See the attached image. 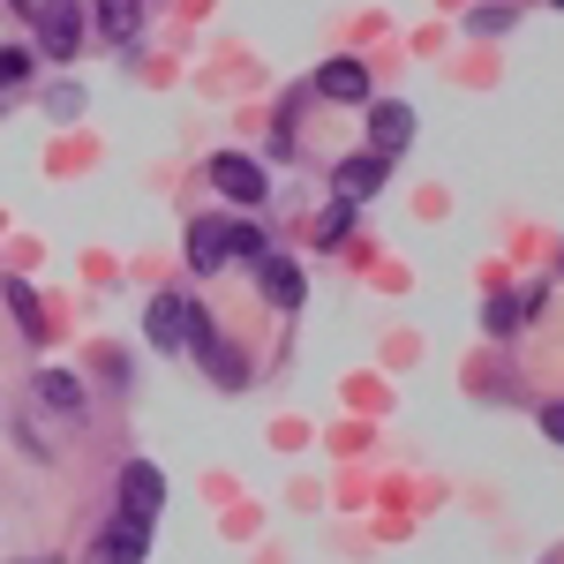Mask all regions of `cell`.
<instances>
[{
  "label": "cell",
  "instance_id": "cell-7",
  "mask_svg": "<svg viewBox=\"0 0 564 564\" xmlns=\"http://www.w3.org/2000/svg\"><path fill=\"white\" fill-rule=\"evenodd\" d=\"M369 143H377L384 159H399V151L414 143V106H399V98H377V106H369Z\"/></svg>",
  "mask_w": 564,
  "mask_h": 564
},
{
  "label": "cell",
  "instance_id": "cell-14",
  "mask_svg": "<svg viewBox=\"0 0 564 564\" xmlns=\"http://www.w3.org/2000/svg\"><path fill=\"white\" fill-rule=\"evenodd\" d=\"M98 31L121 45V39H135L143 31V0H98Z\"/></svg>",
  "mask_w": 564,
  "mask_h": 564
},
{
  "label": "cell",
  "instance_id": "cell-21",
  "mask_svg": "<svg viewBox=\"0 0 564 564\" xmlns=\"http://www.w3.org/2000/svg\"><path fill=\"white\" fill-rule=\"evenodd\" d=\"M557 8H564V0H557Z\"/></svg>",
  "mask_w": 564,
  "mask_h": 564
},
{
  "label": "cell",
  "instance_id": "cell-18",
  "mask_svg": "<svg viewBox=\"0 0 564 564\" xmlns=\"http://www.w3.org/2000/svg\"><path fill=\"white\" fill-rule=\"evenodd\" d=\"M467 31H475V39H497V31H512V15H505V8H475Z\"/></svg>",
  "mask_w": 564,
  "mask_h": 564
},
{
  "label": "cell",
  "instance_id": "cell-9",
  "mask_svg": "<svg viewBox=\"0 0 564 564\" xmlns=\"http://www.w3.org/2000/svg\"><path fill=\"white\" fill-rule=\"evenodd\" d=\"M316 90H324V98H339V106H361V98H369V68L339 53V61H324V68H316Z\"/></svg>",
  "mask_w": 564,
  "mask_h": 564
},
{
  "label": "cell",
  "instance_id": "cell-5",
  "mask_svg": "<svg viewBox=\"0 0 564 564\" xmlns=\"http://www.w3.org/2000/svg\"><path fill=\"white\" fill-rule=\"evenodd\" d=\"M212 188H218V196H234V204H263V166H257V159H241V151H218V159H212Z\"/></svg>",
  "mask_w": 564,
  "mask_h": 564
},
{
  "label": "cell",
  "instance_id": "cell-15",
  "mask_svg": "<svg viewBox=\"0 0 564 564\" xmlns=\"http://www.w3.org/2000/svg\"><path fill=\"white\" fill-rule=\"evenodd\" d=\"M204 369H212L218 384H249V361H241V347H226V339L204 347Z\"/></svg>",
  "mask_w": 564,
  "mask_h": 564
},
{
  "label": "cell",
  "instance_id": "cell-2",
  "mask_svg": "<svg viewBox=\"0 0 564 564\" xmlns=\"http://www.w3.org/2000/svg\"><path fill=\"white\" fill-rule=\"evenodd\" d=\"M31 23H39V45L53 61H68L84 45V8L76 0H31Z\"/></svg>",
  "mask_w": 564,
  "mask_h": 564
},
{
  "label": "cell",
  "instance_id": "cell-6",
  "mask_svg": "<svg viewBox=\"0 0 564 564\" xmlns=\"http://www.w3.org/2000/svg\"><path fill=\"white\" fill-rule=\"evenodd\" d=\"M143 550H151V520L113 512V527L98 534V564H143Z\"/></svg>",
  "mask_w": 564,
  "mask_h": 564
},
{
  "label": "cell",
  "instance_id": "cell-13",
  "mask_svg": "<svg viewBox=\"0 0 564 564\" xmlns=\"http://www.w3.org/2000/svg\"><path fill=\"white\" fill-rule=\"evenodd\" d=\"M0 294H8V308H15L23 339H45V332H53V324H45V308H39V294H31L23 279H0Z\"/></svg>",
  "mask_w": 564,
  "mask_h": 564
},
{
  "label": "cell",
  "instance_id": "cell-10",
  "mask_svg": "<svg viewBox=\"0 0 564 564\" xmlns=\"http://www.w3.org/2000/svg\"><path fill=\"white\" fill-rule=\"evenodd\" d=\"M542 302H550L542 286H527V294H497V302H489V339H512V332H520V316H534Z\"/></svg>",
  "mask_w": 564,
  "mask_h": 564
},
{
  "label": "cell",
  "instance_id": "cell-4",
  "mask_svg": "<svg viewBox=\"0 0 564 564\" xmlns=\"http://www.w3.org/2000/svg\"><path fill=\"white\" fill-rule=\"evenodd\" d=\"M384 174H391L384 151H369V159H339V166H332V188H339V204H369V196L384 188Z\"/></svg>",
  "mask_w": 564,
  "mask_h": 564
},
{
  "label": "cell",
  "instance_id": "cell-17",
  "mask_svg": "<svg viewBox=\"0 0 564 564\" xmlns=\"http://www.w3.org/2000/svg\"><path fill=\"white\" fill-rule=\"evenodd\" d=\"M354 212H361V204H332V212L316 218V241H339V234L354 226Z\"/></svg>",
  "mask_w": 564,
  "mask_h": 564
},
{
  "label": "cell",
  "instance_id": "cell-11",
  "mask_svg": "<svg viewBox=\"0 0 564 564\" xmlns=\"http://www.w3.org/2000/svg\"><path fill=\"white\" fill-rule=\"evenodd\" d=\"M39 399H45V406H53V414H68V422H84V414H90L84 384H76L68 369H45V377H39Z\"/></svg>",
  "mask_w": 564,
  "mask_h": 564
},
{
  "label": "cell",
  "instance_id": "cell-3",
  "mask_svg": "<svg viewBox=\"0 0 564 564\" xmlns=\"http://www.w3.org/2000/svg\"><path fill=\"white\" fill-rule=\"evenodd\" d=\"M159 505H166V475H159L151 459H129V467H121V512L159 520Z\"/></svg>",
  "mask_w": 564,
  "mask_h": 564
},
{
  "label": "cell",
  "instance_id": "cell-20",
  "mask_svg": "<svg viewBox=\"0 0 564 564\" xmlns=\"http://www.w3.org/2000/svg\"><path fill=\"white\" fill-rule=\"evenodd\" d=\"M542 436H550V444H564V399H550V406H542Z\"/></svg>",
  "mask_w": 564,
  "mask_h": 564
},
{
  "label": "cell",
  "instance_id": "cell-12",
  "mask_svg": "<svg viewBox=\"0 0 564 564\" xmlns=\"http://www.w3.org/2000/svg\"><path fill=\"white\" fill-rule=\"evenodd\" d=\"M188 263L196 271H226V218H196L188 226Z\"/></svg>",
  "mask_w": 564,
  "mask_h": 564
},
{
  "label": "cell",
  "instance_id": "cell-8",
  "mask_svg": "<svg viewBox=\"0 0 564 564\" xmlns=\"http://www.w3.org/2000/svg\"><path fill=\"white\" fill-rule=\"evenodd\" d=\"M257 286H263V302H271V308H302L308 302L302 263H286V257H263L257 263Z\"/></svg>",
  "mask_w": 564,
  "mask_h": 564
},
{
  "label": "cell",
  "instance_id": "cell-1",
  "mask_svg": "<svg viewBox=\"0 0 564 564\" xmlns=\"http://www.w3.org/2000/svg\"><path fill=\"white\" fill-rule=\"evenodd\" d=\"M218 332H212V316H204V308L196 302H181V294H159V302H151V347L159 354H181V347H212Z\"/></svg>",
  "mask_w": 564,
  "mask_h": 564
},
{
  "label": "cell",
  "instance_id": "cell-16",
  "mask_svg": "<svg viewBox=\"0 0 564 564\" xmlns=\"http://www.w3.org/2000/svg\"><path fill=\"white\" fill-rule=\"evenodd\" d=\"M226 257H249V263H263V257H271V249H263V226L234 218V226H226Z\"/></svg>",
  "mask_w": 564,
  "mask_h": 564
},
{
  "label": "cell",
  "instance_id": "cell-19",
  "mask_svg": "<svg viewBox=\"0 0 564 564\" xmlns=\"http://www.w3.org/2000/svg\"><path fill=\"white\" fill-rule=\"evenodd\" d=\"M45 113H53V121H76V113H84V90H45Z\"/></svg>",
  "mask_w": 564,
  "mask_h": 564
}]
</instances>
